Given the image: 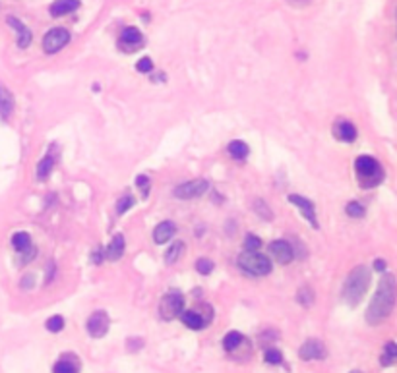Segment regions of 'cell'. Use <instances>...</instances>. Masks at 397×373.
<instances>
[{
    "mask_svg": "<svg viewBox=\"0 0 397 373\" xmlns=\"http://www.w3.org/2000/svg\"><path fill=\"white\" fill-rule=\"evenodd\" d=\"M175 232H177V226L173 225L171 221L159 223L155 226V230H153V240H155V244H165L175 236Z\"/></svg>",
    "mask_w": 397,
    "mask_h": 373,
    "instance_id": "9a60e30c",
    "label": "cell"
},
{
    "mask_svg": "<svg viewBox=\"0 0 397 373\" xmlns=\"http://www.w3.org/2000/svg\"><path fill=\"white\" fill-rule=\"evenodd\" d=\"M333 136H336L339 141H345V143H351L357 139V128H354L351 122H337L333 126Z\"/></svg>",
    "mask_w": 397,
    "mask_h": 373,
    "instance_id": "5bb4252c",
    "label": "cell"
},
{
    "mask_svg": "<svg viewBox=\"0 0 397 373\" xmlns=\"http://www.w3.org/2000/svg\"><path fill=\"white\" fill-rule=\"evenodd\" d=\"M182 252H184V244L182 242H175L171 248L167 250V253H165V263L167 265H173V263H177L178 259H180V255H182Z\"/></svg>",
    "mask_w": 397,
    "mask_h": 373,
    "instance_id": "603a6c76",
    "label": "cell"
},
{
    "mask_svg": "<svg viewBox=\"0 0 397 373\" xmlns=\"http://www.w3.org/2000/svg\"><path fill=\"white\" fill-rule=\"evenodd\" d=\"M78 6H79V0H56V2H53V6H51V14L54 17L66 16V14H70L74 10H78Z\"/></svg>",
    "mask_w": 397,
    "mask_h": 373,
    "instance_id": "e0dca14e",
    "label": "cell"
},
{
    "mask_svg": "<svg viewBox=\"0 0 397 373\" xmlns=\"http://www.w3.org/2000/svg\"><path fill=\"white\" fill-rule=\"evenodd\" d=\"M130 207H134V198L126 193V195H122V198L118 200V203H116V213H118V215H124Z\"/></svg>",
    "mask_w": 397,
    "mask_h": 373,
    "instance_id": "f1b7e54d",
    "label": "cell"
},
{
    "mask_svg": "<svg viewBox=\"0 0 397 373\" xmlns=\"http://www.w3.org/2000/svg\"><path fill=\"white\" fill-rule=\"evenodd\" d=\"M53 166H54V159L51 155H45L39 161V165H37V180L45 182L51 176V172H53Z\"/></svg>",
    "mask_w": 397,
    "mask_h": 373,
    "instance_id": "ffe728a7",
    "label": "cell"
},
{
    "mask_svg": "<svg viewBox=\"0 0 397 373\" xmlns=\"http://www.w3.org/2000/svg\"><path fill=\"white\" fill-rule=\"evenodd\" d=\"M345 213L353 218H361V217H364V207H362L359 201H351V203H347Z\"/></svg>",
    "mask_w": 397,
    "mask_h": 373,
    "instance_id": "83f0119b",
    "label": "cell"
},
{
    "mask_svg": "<svg viewBox=\"0 0 397 373\" xmlns=\"http://www.w3.org/2000/svg\"><path fill=\"white\" fill-rule=\"evenodd\" d=\"M6 21H8L10 27H14L16 31H18V47L19 49H27L29 45H31V39H33V35L29 31V27H26L22 21H19L18 17L14 16H8L6 17Z\"/></svg>",
    "mask_w": 397,
    "mask_h": 373,
    "instance_id": "4fadbf2b",
    "label": "cell"
},
{
    "mask_svg": "<svg viewBox=\"0 0 397 373\" xmlns=\"http://www.w3.org/2000/svg\"><path fill=\"white\" fill-rule=\"evenodd\" d=\"M124 248H126V244H124V236L122 234H116L115 238L111 240L109 248H107V259L118 261L120 257H122Z\"/></svg>",
    "mask_w": 397,
    "mask_h": 373,
    "instance_id": "ac0fdd59",
    "label": "cell"
},
{
    "mask_svg": "<svg viewBox=\"0 0 397 373\" xmlns=\"http://www.w3.org/2000/svg\"><path fill=\"white\" fill-rule=\"evenodd\" d=\"M196 269L200 275H210L213 271V263L210 259H198L196 261Z\"/></svg>",
    "mask_w": 397,
    "mask_h": 373,
    "instance_id": "1f68e13d",
    "label": "cell"
},
{
    "mask_svg": "<svg viewBox=\"0 0 397 373\" xmlns=\"http://www.w3.org/2000/svg\"><path fill=\"white\" fill-rule=\"evenodd\" d=\"M368 284H370V271L366 269L364 265H359L357 269H353V273L347 277L343 284V300L347 305H354L361 304V300L364 298L366 290H368Z\"/></svg>",
    "mask_w": 397,
    "mask_h": 373,
    "instance_id": "7a4b0ae2",
    "label": "cell"
},
{
    "mask_svg": "<svg viewBox=\"0 0 397 373\" xmlns=\"http://www.w3.org/2000/svg\"><path fill=\"white\" fill-rule=\"evenodd\" d=\"M238 267L242 271H246L248 275L254 277H264L271 271V263L265 257L264 253H260L258 250H246L244 253L238 255Z\"/></svg>",
    "mask_w": 397,
    "mask_h": 373,
    "instance_id": "277c9868",
    "label": "cell"
},
{
    "mask_svg": "<svg viewBox=\"0 0 397 373\" xmlns=\"http://www.w3.org/2000/svg\"><path fill=\"white\" fill-rule=\"evenodd\" d=\"M136 68H138V72H141V74H148V72H151V70H153V62H151L150 56H143V58H140V60H138Z\"/></svg>",
    "mask_w": 397,
    "mask_h": 373,
    "instance_id": "d6a6232c",
    "label": "cell"
},
{
    "mask_svg": "<svg viewBox=\"0 0 397 373\" xmlns=\"http://www.w3.org/2000/svg\"><path fill=\"white\" fill-rule=\"evenodd\" d=\"M292 6H306V4H310L312 0H289Z\"/></svg>",
    "mask_w": 397,
    "mask_h": 373,
    "instance_id": "74e56055",
    "label": "cell"
},
{
    "mask_svg": "<svg viewBox=\"0 0 397 373\" xmlns=\"http://www.w3.org/2000/svg\"><path fill=\"white\" fill-rule=\"evenodd\" d=\"M242 342H244L242 335L237 333V331H233V333H229V335L223 339V348H225V350H229V352H233V350L240 346Z\"/></svg>",
    "mask_w": 397,
    "mask_h": 373,
    "instance_id": "484cf974",
    "label": "cell"
},
{
    "mask_svg": "<svg viewBox=\"0 0 397 373\" xmlns=\"http://www.w3.org/2000/svg\"><path fill=\"white\" fill-rule=\"evenodd\" d=\"M374 267H376V271H384V269H386V261H384V259H376V261H374Z\"/></svg>",
    "mask_w": 397,
    "mask_h": 373,
    "instance_id": "8d00e7d4",
    "label": "cell"
},
{
    "mask_svg": "<svg viewBox=\"0 0 397 373\" xmlns=\"http://www.w3.org/2000/svg\"><path fill=\"white\" fill-rule=\"evenodd\" d=\"M109 327H111V319H109L107 312H101V310L93 313L86 323V329L93 339H103L109 333Z\"/></svg>",
    "mask_w": 397,
    "mask_h": 373,
    "instance_id": "ba28073f",
    "label": "cell"
},
{
    "mask_svg": "<svg viewBox=\"0 0 397 373\" xmlns=\"http://www.w3.org/2000/svg\"><path fill=\"white\" fill-rule=\"evenodd\" d=\"M182 310H184V298H182V294H178V292H169V294H165L163 300H161V304H159V313L167 321L178 317L182 313Z\"/></svg>",
    "mask_w": 397,
    "mask_h": 373,
    "instance_id": "5b68a950",
    "label": "cell"
},
{
    "mask_svg": "<svg viewBox=\"0 0 397 373\" xmlns=\"http://www.w3.org/2000/svg\"><path fill=\"white\" fill-rule=\"evenodd\" d=\"M260 246H262L260 238H256L254 234L246 236V250H260Z\"/></svg>",
    "mask_w": 397,
    "mask_h": 373,
    "instance_id": "836d02e7",
    "label": "cell"
},
{
    "mask_svg": "<svg viewBox=\"0 0 397 373\" xmlns=\"http://www.w3.org/2000/svg\"><path fill=\"white\" fill-rule=\"evenodd\" d=\"M70 41V33L64 27H54L49 33L45 35L43 39V51L47 54H54V52L62 51Z\"/></svg>",
    "mask_w": 397,
    "mask_h": 373,
    "instance_id": "8992f818",
    "label": "cell"
},
{
    "mask_svg": "<svg viewBox=\"0 0 397 373\" xmlns=\"http://www.w3.org/2000/svg\"><path fill=\"white\" fill-rule=\"evenodd\" d=\"M45 327L47 331H51V333H60L64 329V319H62V315H53V317H49L47 323H45Z\"/></svg>",
    "mask_w": 397,
    "mask_h": 373,
    "instance_id": "4316f807",
    "label": "cell"
},
{
    "mask_svg": "<svg viewBox=\"0 0 397 373\" xmlns=\"http://www.w3.org/2000/svg\"><path fill=\"white\" fill-rule=\"evenodd\" d=\"M351 373H361V371H359V369H354V371H351Z\"/></svg>",
    "mask_w": 397,
    "mask_h": 373,
    "instance_id": "f35d334b",
    "label": "cell"
},
{
    "mask_svg": "<svg viewBox=\"0 0 397 373\" xmlns=\"http://www.w3.org/2000/svg\"><path fill=\"white\" fill-rule=\"evenodd\" d=\"M210 190V182L207 180H190V182H184L175 188V198L178 200H192V198H200L205 191Z\"/></svg>",
    "mask_w": 397,
    "mask_h": 373,
    "instance_id": "52a82bcc",
    "label": "cell"
},
{
    "mask_svg": "<svg viewBox=\"0 0 397 373\" xmlns=\"http://www.w3.org/2000/svg\"><path fill=\"white\" fill-rule=\"evenodd\" d=\"M143 346V340L141 339H128V350L132 352V350H140Z\"/></svg>",
    "mask_w": 397,
    "mask_h": 373,
    "instance_id": "d590c367",
    "label": "cell"
},
{
    "mask_svg": "<svg viewBox=\"0 0 397 373\" xmlns=\"http://www.w3.org/2000/svg\"><path fill=\"white\" fill-rule=\"evenodd\" d=\"M269 253H271V257H274L277 263H281V265H287V263H291V261L295 259L292 246L289 242H285V240H277V242L269 244Z\"/></svg>",
    "mask_w": 397,
    "mask_h": 373,
    "instance_id": "30bf717a",
    "label": "cell"
},
{
    "mask_svg": "<svg viewBox=\"0 0 397 373\" xmlns=\"http://www.w3.org/2000/svg\"><path fill=\"white\" fill-rule=\"evenodd\" d=\"M289 201H291L292 205H297L299 211L302 213V217L306 218L310 223L312 228H318V221H316V207H314V203L306 198H302V195H289Z\"/></svg>",
    "mask_w": 397,
    "mask_h": 373,
    "instance_id": "7c38bea8",
    "label": "cell"
},
{
    "mask_svg": "<svg viewBox=\"0 0 397 373\" xmlns=\"http://www.w3.org/2000/svg\"><path fill=\"white\" fill-rule=\"evenodd\" d=\"M354 170H357V178L362 188H376L384 180V170L374 157H359L354 161Z\"/></svg>",
    "mask_w": 397,
    "mask_h": 373,
    "instance_id": "3957f363",
    "label": "cell"
},
{
    "mask_svg": "<svg viewBox=\"0 0 397 373\" xmlns=\"http://www.w3.org/2000/svg\"><path fill=\"white\" fill-rule=\"evenodd\" d=\"M136 184L140 186V190L143 191V195H148V191H150V178H148V176H138Z\"/></svg>",
    "mask_w": 397,
    "mask_h": 373,
    "instance_id": "e575fe53",
    "label": "cell"
},
{
    "mask_svg": "<svg viewBox=\"0 0 397 373\" xmlns=\"http://www.w3.org/2000/svg\"><path fill=\"white\" fill-rule=\"evenodd\" d=\"M12 244H14V248L22 253L31 248V238H29L27 232H16V234L12 236Z\"/></svg>",
    "mask_w": 397,
    "mask_h": 373,
    "instance_id": "cb8c5ba5",
    "label": "cell"
},
{
    "mask_svg": "<svg viewBox=\"0 0 397 373\" xmlns=\"http://www.w3.org/2000/svg\"><path fill=\"white\" fill-rule=\"evenodd\" d=\"M78 371H79V365L76 364V362L66 360V358L58 360L53 367V373H78Z\"/></svg>",
    "mask_w": 397,
    "mask_h": 373,
    "instance_id": "d4e9b609",
    "label": "cell"
},
{
    "mask_svg": "<svg viewBox=\"0 0 397 373\" xmlns=\"http://www.w3.org/2000/svg\"><path fill=\"white\" fill-rule=\"evenodd\" d=\"M393 305H395V278L391 275H386L380 280L378 290L366 312L368 325H380L382 321H386L393 312Z\"/></svg>",
    "mask_w": 397,
    "mask_h": 373,
    "instance_id": "6da1fadb",
    "label": "cell"
},
{
    "mask_svg": "<svg viewBox=\"0 0 397 373\" xmlns=\"http://www.w3.org/2000/svg\"><path fill=\"white\" fill-rule=\"evenodd\" d=\"M312 300H314V294H312V290L308 287L300 288L299 290V302L302 305H310L312 304Z\"/></svg>",
    "mask_w": 397,
    "mask_h": 373,
    "instance_id": "4dcf8cb0",
    "label": "cell"
},
{
    "mask_svg": "<svg viewBox=\"0 0 397 373\" xmlns=\"http://www.w3.org/2000/svg\"><path fill=\"white\" fill-rule=\"evenodd\" d=\"M326 346L322 340L316 339H310L306 340L299 350V356L304 360V362H310V360H324L326 358Z\"/></svg>",
    "mask_w": 397,
    "mask_h": 373,
    "instance_id": "9c48e42d",
    "label": "cell"
},
{
    "mask_svg": "<svg viewBox=\"0 0 397 373\" xmlns=\"http://www.w3.org/2000/svg\"><path fill=\"white\" fill-rule=\"evenodd\" d=\"M227 149H229V155L233 159H237V161H244L248 157V145L244 141H240V139L231 141L229 145H227Z\"/></svg>",
    "mask_w": 397,
    "mask_h": 373,
    "instance_id": "44dd1931",
    "label": "cell"
},
{
    "mask_svg": "<svg viewBox=\"0 0 397 373\" xmlns=\"http://www.w3.org/2000/svg\"><path fill=\"white\" fill-rule=\"evenodd\" d=\"M118 45H120V49H124L126 52L140 49L141 45H143V37H141L140 29H138V27H126V29H122Z\"/></svg>",
    "mask_w": 397,
    "mask_h": 373,
    "instance_id": "8fae6325",
    "label": "cell"
},
{
    "mask_svg": "<svg viewBox=\"0 0 397 373\" xmlns=\"http://www.w3.org/2000/svg\"><path fill=\"white\" fill-rule=\"evenodd\" d=\"M395 358H397L395 342H391V340H389L388 344L384 346V352H382V356H380V364L384 365V367H388V365H391L393 362H395Z\"/></svg>",
    "mask_w": 397,
    "mask_h": 373,
    "instance_id": "7402d4cb",
    "label": "cell"
},
{
    "mask_svg": "<svg viewBox=\"0 0 397 373\" xmlns=\"http://www.w3.org/2000/svg\"><path fill=\"white\" fill-rule=\"evenodd\" d=\"M14 113V95L4 85H0V116L6 120Z\"/></svg>",
    "mask_w": 397,
    "mask_h": 373,
    "instance_id": "2e32d148",
    "label": "cell"
},
{
    "mask_svg": "<svg viewBox=\"0 0 397 373\" xmlns=\"http://www.w3.org/2000/svg\"><path fill=\"white\" fill-rule=\"evenodd\" d=\"M180 319H182V323L188 329L192 331H200L205 327V319L198 312H182L180 313Z\"/></svg>",
    "mask_w": 397,
    "mask_h": 373,
    "instance_id": "d6986e66",
    "label": "cell"
},
{
    "mask_svg": "<svg viewBox=\"0 0 397 373\" xmlns=\"http://www.w3.org/2000/svg\"><path fill=\"white\" fill-rule=\"evenodd\" d=\"M265 362L271 365H279L283 362V356L279 350H275V348H269L267 352H265Z\"/></svg>",
    "mask_w": 397,
    "mask_h": 373,
    "instance_id": "f546056e",
    "label": "cell"
}]
</instances>
